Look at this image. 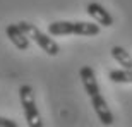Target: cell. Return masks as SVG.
Returning a JSON list of instances; mask_svg holds the SVG:
<instances>
[{
  "mask_svg": "<svg viewBox=\"0 0 132 127\" xmlns=\"http://www.w3.org/2000/svg\"><path fill=\"white\" fill-rule=\"evenodd\" d=\"M91 107H93V110L96 112L100 122H101L103 125H112L113 124V113H112V110H110V107H108L106 100L100 93L91 96Z\"/></svg>",
  "mask_w": 132,
  "mask_h": 127,
  "instance_id": "cell-4",
  "label": "cell"
},
{
  "mask_svg": "<svg viewBox=\"0 0 132 127\" xmlns=\"http://www.w3.org/2000/svg\"><path fill=\"white\" fill-rule=\"evenodd\" d=\"M86 12H88L89 17H93V21H96L100 26H105V28L113 26L112 14H110V12H108L101 4H98V2H91V4H88Z\"/></svg>",
  "mask_w": 132,
  "mask_h": 127,
  "instance_id": "cell-5",
  "label": "cell"
},
{
  "mask_svg": "<svg viewBox=\"0 0 132 127\" xmlns=\"http://www.w3.org/2000/svg\"><path fill=\"white\" fill-rule=\"evenodd\" d=\"M112 57L115 59V62H118L122 67L125 69H132V55L129 53L125 48H122V46H113L112 48Z\"/></svg>",
  "mask_w": 132,
  "mask_h": 127,
  "instance_id": "cell-8",
  "label": "cell"
},
{
  "mask_svg": "<svg viewBox=\"0 0 132 127\" xmlns=\"http://www.w3.org/2000/svg\"><path fill=\"white\" fill-rule=\"evenodd\" d=\"M19 98H21L22 110H24L26 124L29 127H41L43 120H41V115L38 112L36 101H34V91L29 84H22L19 88Z\"/></svg>",
  "mask_w": 132,
  "mask_h": 127,
  "instance_id": "cell-3",
  "label": "cell"
},
{
  "mask_svg": "<svg viewBox=\"0 0 132 127\" xmlns=\"http://www.w3.org/2000/svg\"><path fill=\"white\" fill-rule=\"evenodd\" d=\"M17 24H19L21 28H22V31L28 34V38L33 39V41L38 45L41 50H43L45 53H48L50 57H55V55H59L60 46H59V43H57V41L52 38V34L48 36V34L41 33V31H39L36 26L31 24V22H28V21H21V22H17Z\"/></svg>",
  "mask_w": 132,
  "mask_h": 127,
  "instance_id": "cell-2",
  "label": "cell"
},
{
  "mask_svg": "<svg viewBox=\"0 0 132 127\" xmlns=\"http://www.w3.org/2000/svg\"><path fill=\"white\" fill-rule=\"evenodd\" d=\"M108 79L112 83H132V69H117V70H110Z\"/></svg>",
  "mask_w": 132,
  "mask_h": 127,
  "instance_id": "cell-9",
  "label": "cell"
},
{
  "mask_svg": "<svg viewBox=\"0 0 132 127\" xmlns=\"http://www.w3.org/2000/svg\"><path fill=\"white\" fill-rule=\"evenodd\" d=\"M79 76H81V81H82V86L86 89V93L89 96H94V94L100 93V84L96 81V74H94L93 67L89 65H82L81 70H79Z\"/></svg>",
  "mask_w": 132,
  "mask_h": 127,
  "instance_id": "cell-7",
  "label": "cell"
},
{
  "mask_svg": "<svg viewBox=\"0 0 132 127\" xmlns=\"http://www.w3.org/2000/svg\"><path fill=\"white\" fill-rule=\"evenodd\" d=\"M101 28L96 22H72V21H57L48 24V33L52 36H65V34H77V36H96Z\"/></svg>",
  "mask_w": 132,
  "mask_h": 127,
  "instance_id": "cell-1",
  "label": "cell"
},
{
  "mask_svg": "<svg viewBox=\"0 0 132 127\" xmlns=\"http://www.w3.org/2000/svg\"><path fill=\"white\" fill-rule=\"evenodd\" d=\"M5 33H7V38L14 43V46L17 50H28L29 48V38H28V34L22 31L19 24H9L5 28Z\"/></svg>",
  "mask_w": 132,
  "mask_h": 127,
  "instance_id": "cell-6",
  "label": "cell"
}]
</instances>
